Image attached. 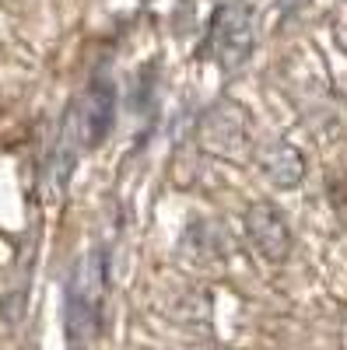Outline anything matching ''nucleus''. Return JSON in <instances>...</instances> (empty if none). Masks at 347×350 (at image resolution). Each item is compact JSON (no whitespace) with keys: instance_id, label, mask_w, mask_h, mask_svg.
<instances>
[{"instance_id":"nucleus-1","label":"nucleus","mask_w":347,"mask_h":350,"mask_svg":"<svg viewBox=\"0 0 347 350\" xmlns=\"http://www.w3.org/2000/svg\"><path fill=\"white\" fill-rule=\"evenodd\" d=\"M102 291H105L102 256L88 252L77 262V270L70 277V291H67V333H70V343L84 347V343L95 340L99 315H102Z\"/></svg>"},{"instance_id":"nucleus-2","label":"nucleus","mask_w":347,"mask_h":350,"mask_svg":"<svg viewBox=\"0 0 347 350\" xmlns=\"http://www.w3.org/2000/svg\"><path fill=\"white\" fill-rule=\"evenodd\" d=\"M256 46L253 8L242 0H228L214 11L211 21V53L221 67H242Z\"/></svg>"},{"instance_id":"nucleus-3","label":"nucleus","mask_w":347,"mask_h":350,"mask_svg":"<svg viewBox=\"0 0 347 350\" xmlns=\"http://www.w3.org/2000/svg\"><path fill=\"white\" fill-rule=\"evenodd\" d=\"M112 120H116V92L109 81H92L84 88V95L74 102L70 116H67V130L74 137L77 148H99V144L109 137L112 130Z\"/></svg>"},{"instance_id":"nucleus-4","label":"nucleus","mask_w":347,"mask_h":350,"mask_svg":"<svg viewBox=\"0 0 347 350\" xmlns=\"http://www.w3.org/2000/svg\"><path fill=\"white\" fill-rule=\"evenodd\" d=\"M242 228L249 235V245L264 256L267 262H284L292 256V224L284 211L274 207L270 200H256L242 214Z\"/></svg>"},{"instance_id":"nucleus-5","label":"nucleus","mask_w":347,"mask_h":350,"mask_svg":"<svg viewBox=\"0 0 347 350\" xmlns=\"http://www.w3.org/2000/svg\"><path fill=\"white\" fill-rule=\"evenodd\" d=\"M256 168L264 172V179L277 189H295L305 179V154L281 137H267L256 144Z\"/></svg>"},{"instance_id":"nucleus-6","label":"nucleus","mask_w":347,"mask_h":350,"mask_svg":"<svg viewBox=\"0 0 347 350\" xmlns=\"http://www.w3.org/2000/svg\"><path fill=\"white\" fill-rule=\"evenodd\" d=\"M186 350H224V347H218V343H193V347H186Z\"/></svg>"},{"instance_id":"nucleus-7","label":"nucleus","mask_w":347,"mask_h":350,"mask_svg":"<svg viewBox=\"0 0 347 350\" xmlns=\"http://www.w3.org/2000/svg\"><path fill=\"white\" fill-rule=\"evenodd\" d=\"M281 4H284V8H295V4H302V0H281Z\"/></svg>"}]
</instances>
